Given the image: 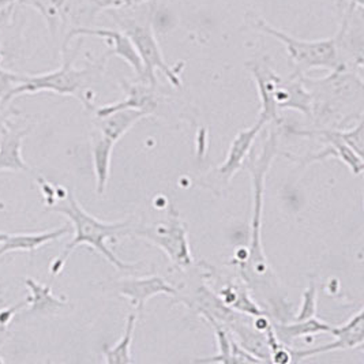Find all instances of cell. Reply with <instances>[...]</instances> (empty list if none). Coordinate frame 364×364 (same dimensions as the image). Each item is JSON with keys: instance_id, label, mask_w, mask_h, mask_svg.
<instances>
[{"instance_id": "6da1fadb", "label": "cell", "mask_w": 364, "mask_h": 364, "mask_svg": "<svg viewBox=\"0 0 364 364\" xmlns=\"http://www.w3.org/2000/svg\"><path fill=\"white\" fill-rule=\"evenodd\" d=\"M279 135L277 132H270L269 136L262 142V148L258 154L250 153L246 166L252 186V215L250 227V243L246 250V258L242 261H232L240 279L249 287L250 291L262 299L276 314L284 304L280 287L273 273V269L267 262L262 246V209H264V190L266 175L270 166L279 153Z\"/></svg>"}, {"instance_id": "7a4b0ae2", "label": "cell", "mask_w": 364, "mask_h": 364, "mask_svg": "<svg viewBox=\"0 0 364 364\" xmlns=\"http://www.w3.org/2000/svg\"><path fill=\"white\" fill-rule=\"evenodd\" d=\"M48 209L52 212L60 213L68 218L71 225L74 227V237L63 250V252L52 261L50 265V273L52 279L59 276L66 266L67 259L73 254V251L80 246H89L100 252L111 265L115 266L120 272H132L136 269V265L127 264L116 257L115 252L108 247L107 240L116 236L129 235L132 230V223L129 221H116L108 223L101 221L95 215H89L80 205L75 196L65 188L60 197L56 199Z\"/></svg>"}, {"instance_id": "3957f363", "label": "cell", "mask_w": 364, "mask_h": 364, "mask_svg": "<svg viewBox=\"0 0 364 364\" xmlns=\"http://www.w3.org/2000/svg\"><path fill=\"white\" fill-rule=\"evenodd\" d=\"M78 50H68L63 47V63L58 70L50 73L37 74V75H25L22 74L21 83L14 90L13 99H17L22 95H36L41 92H50L60 96H71L78 100L87 111H93L95 93L92 90V82L99 77L104 70L105 56L97 63L90 66L77 68L74 67V60Z\"/></svg>"}, {"instance_id": "277c9868", "label": "cell", "mask_w": 364, "mask_h": 364, "mask_svg": "<svg viewBox=\"0 0 364 364\" xmlns=\"http://www.w3.org/2000/svg\"><path fill=\"white\" fill-rule=\"evenodd\" d=\"M303 82L313 96V117L331 120L363 108V75L350 70L340 68L331 71L325 78H309L303 75Z\"/></svg>"}, {"instance_id": "5b68a950", "label": "cell", "mask_w": 364, "mask_h": 364, "mask_svg": "<svg viewBox=\"0 0 364 364\" xmlns=\"http://www.w3.org/2000/svg\"><path fill=\"white\" fill-rule=\"evenodd\" d=\"M254 28L279 40L285 47L292 63L296 67V73L304 74L315 68H325L329 71L343 68L334 37L323 40H301L292 37L277 28H273L264 19H255Z\"/></svg>"}, {"instance_id": "8992f818", "label": "cell", "mask_w": 364, "mask_h": 364, "mask_svg": "<svg viewBox=\"0 0 364 364\" xmlns=\"http://www.w3.org/2000/svg\"><path fill=\"white\" fill-rule=\"evenodd\" d=\"M117 23L123 29V33L132 40L134 48L138 52L142 65H144V81L149 83L153 87L157 86L156 71L160 70L168 81L172 83L176 89H182V74L184 63H179L176 66H169L160 50L159 41L153 32L151 21H136L134 18L119 17L114 14Z\"/></svg>"}, {"instance_id": "52a82bcc", "label": "cell", "mask_w": 364, "mask_h": 364, "mask_svg": "<svg viewBox=\"0 0 364 364\" xmlns=\"http://www.w3.org/2000/svg\"><path fill=\"white\" fill-rule=\"evenodd\" d=\"M129 236L145 239L153 246L163 250L172 265L179 269H188L194 265L190 242L187 237V228L179 212L173 205L168 208L164 220L154 224H132Z\"/></svg>"}, {"instance_id": "ba28073f", "label": "cell", "mask_w": 364, "mask_h": 364, "mask_svg": "<svg viewBox=\"0 0 364 364\" xmlns=\"http://www.w3.org/2000/svg\"><path fill=\"white\" fill-rule=\"evenodd\" d=\"M331 334L336 337V340L329 344H323L321 347L310 348V349H292L291 352V362L300 363L311 356L323 355L333 350L341 349H352V348L362 347L364 343V316L363 309H360L356 314L352 315L343 326H331Z\"/></svg>"}, {"instance_id": "9c48e42d", "label": "cell", "mask_w": 364, "mask_h": 364, "mask_svg": "<svg viewBox=\"0 0 364 364\" xmlns=\"http://www.w3.org/2000/svg\"><path fill=\"white\" fill-rule=\"evenodd\" d=\"M83 36H93V37H100L107 40L108 46L111 50L107 52L105 58L108 56H117L120 59H123L124 62L129 63V66L133 68L134 73L136 74L139 81H144V65L142 60L138 55V52L134 48L132 40L127 37V34L114 29H104V28H74L71 29L67 34L66 40H65V46H68L71 43V40H74L75 37H83Z\"/></svg>"}, {"instance_id": "30bf717a", "label": "cell", "mask_w": 364, "mask_h": 364, "mask_svg": "<svg viewBox=\"0 0 364 364\" xmlns=\"http://www.w3.org/2000/svg\"><path fill=\"white\" fill-rule=\"evenodd\" d=\"M294 133L301 136H311L326 145L325 150L313 156L310 161L334 157V159H338L341 163H344L355 176H360L363 173V157L358 156L344 142V130L316 129V130H294Z\"/></svg>"}, {"instance_id": "8fae6325", "label": "cell", "mask_w": 364, "mask_h": 364, "mask_svg": "<svg viewBox=\"0 0 364 364\" xmlns=\"http://www.w3.org/2000/svg\"><path fill=\"white\" fill-rule=\"evenodd\" d=\"M114 289L124 298L129 299L136 313H142L148 300L157 295L176 296L178 288L166 282L161 276H148L141 279H122L112 284Z\"/></svg>"}, {"instance_id": "7c38bea8", "label": "cell", "mask_w": 364, "mask_h": 364, "mask_svg": "<svg viewBox=\"0 0 364 364\" xmlns=\"http://www.w3.org/2000/svg\"><path fill=\"white\" fill-rule=\"evenodd\" d=\"M250 73L255 81L259 100H261V111L258 120L264 124H282L280 109L276 104L274 99V90L276 82L279 78V74H276L269 65L261 62H252L249 63Z\"/></svg>"}, {"instance_id": "4fadbf2b", "label": "cell", "mask_w": 364, "mask_h": 364, "mask_svg": "<svg viewBox=\"0 0 364 364\" xmlns=\"http://www.w3.org/2000/svg\"><path fill=\"white\" fill-rule=\"evenodd\" d=\"M303 75L294 73L288 78L279 75L274 90V99L279 109H292L311 119L313 117V96L303 82Z\"/></svg>"}, {"instance_id": "5bb4252c", "label": "cell", "mask_w": 364, "mask_h": 364, "mask_svg": "<svg viewBox=\"0 0 364 364\" xmlns=\"http://www.w3.org/2000/svg\"><path fill=\"white\" fill-rule=\"evenodd\" d=\"M122 89L124 90L126 99L120 100L115 104H108L99 107L95 111L96 117L101 116L111 115L117 111L123 109H138L144 111L149 115H153L157 107V99H156V87L151 85L142 81L138 82H122Z\"/></svg>"}, {"instance_id": "9a60e30c", "label": "cell", "mask_w": 364, "mask_h": 364, "mask_svg": "<svg viewBox=\"0 0 364 364\" xmlns=\"http://www.w3.org/2000/svg\"><path fill=\"white\" fill-rule=\"evenodd\" d=\"M210 276L215 277V289H212L218 299L232 310L250 315L258 316L266 314L265 311L258 306V303L251 296V291L245 282L237 280H223L220 274H215L210 272Z\"/></svg>"}, {"instance_id": "2e32d148", "label": "cell", "mask_w": 364, "mask_h": 364, "mask_svg": "<svg viewBox=\"0 0 364 364\" xmlns=\"http://www.w3.org/2000/svg\"><path fill=\"white\" fill-rule=\"evenodd\" d=\"M264 129H265V124L262 122L257 120V123L254 126H251L249 129H245V130H240L239 133L236 134V136L231 142L230 150L227 153L225 161L217 169V173L220 175L221 179L228 182L232 176L243 166L251 153L257 136Z\"/></svg>"}, {"instance_id": "e0dca14e", "label": "cell", "mask_w": 364, "mask_h": 364, "mask_svg": "<svg viewBox=\"0 0 364 364\" xmlns=\"http://www.w3.org/2000/svg\"><path fill=\"white\" fill-rule=\"evenodd\" d=\"M28 134L26 129L10 124L0 133V172H31L22 157V144Z\"/></svg>"}, {"instance_id": "ac0fdd59", "label": "cell", "mask_w": 364, "mask_h": 364, "mask_svg": "<svg viewBox=\"0 0 364 364\" xmlns=\"http://www.w3.org/2000/svg\"><path fill=\"white\" fill-rule=\"evenodd\" d=\"M70 233V225H65L52 231L34 232V233H14L6 237L0 243V257H4L11 252H34L36 250L47 246L52 242L59 240L60 237Z\"/></svg>"}, {"instance_id": "d6986e66", "label": "cell", "mask_w": 364, "mask_h": 364, "mask_svg": "<svg viewBox=\"0 0 364 364\" xmlns=\"http://www.w3.org/2000/svg\"><path fill=\"white\" fill-rule=\"evenodd\" d=\"M90 144H92L93 169L96 176V193L99 196H102L107 190V184L109 181L111 160H112V151L115 148L116 142L104 136L95 129L90 135Z\"/></svg>"}, {"instance_id": "ffe728a7", "label": "cell", "mask_w": 364, "mask_h": 364, "mask_svg": "<svg viewBox=\"0 0 364 364\" xmlns=\"http://www.w3.org/2000/svg\"><path fill=\"white\" fill-rule=\"evenodd\" d=\"M25 287L29 291L26 300V307H29V314L50 315L68 306V300L65 296L53 295L50 285H44L34 282L32 279L25 280Z\"/></svg>"}, {"instance_id": "44dd1931", "label": "cell", "mask_w": 364, "mask_h": 364, "mask_svg": "<svg viewBox=\"0 0 364 364\" xmlns=\"http://www.w3.org/2000/svg\"><path fill=\"white\" fill-rule=\"evenodd\" d=\"M272 325L277 340L287 347H291V344L295 340L301 337H309L319 333H329L331 329V325L325 321L318 319L316 316L303 321L292 319V322L272 321Z\"/></svg>"}, {"instance_id": "7402d4cb", "label": "cell", "mask_w": 364, "mask_h": 364, "mask_svg": "<svg viewBox=\"0 0 364 364\" xmlns=\"http://www.w3.org/2000/svg\"><path fill=\"white\" fill-rule=\"evenodd\" d=\"M150 116L149 114L138 109H123L117 111L111 115L96 117L93 124L95 129L102 134L104 136L117 142L124 134L127 133L134 124H136L139 120Z\"/></svg>"}, {"instance_id": "603a6c76", "label": "cell", "mask_w": 364, "mask_h": 364, "mask_svg": "<svg viewBox=\"0 0 364 364\" xmlns=\"http://www.w3.org/2000/svg\"><path fill=\"white\" fill-rule=\"evenodd\" d=\"M136 313L130 314L126 321L124 333L120 337V340L116 343L114 347H104L102 353L105 358V362L108 364L114 363H133L134 359L132 356V343H133L134 331L136 325Z\"/></svg>"}, {"instance_id": "cb8c5ba5", "label": "cell", "mask_w": 364, "mask_h": 364, "mask_svg": "<svg viewBox=\"0 0 364 364\" xmlns=\"http://www.w3.org/2000/svg\"><path fill=\"white\" fill-rule=\"evenodd\" d=\"M19 3L26 4L38 11L50 28L52 34L56 33L62 19L66 16L67 0H21Z\"/></svg>"}, {"instance_id": "d4e9b609", "label": "cell", "mask_w": 364, "mask_h": 364, "mask_svg": "<svg viewBox=\"0 0 364 364\" xmlns=\"http://www.w3.org/2000/svg\"><path fill=\"white\" fill-rule=\"evenodd\" d=\"M21 78L22 74L9 71L0 66V107L6 108L14 100L13 95L21 83Z\"/></svg>"}, {"instance_id": "484cf974", "label": "cell", "mask_w": 364, "mask_h": 364, "mask_svg": "<svg viewBox=\"0 0 364 364\" xmlns=\"http://www.w3.org/2000/svg\"><path fill=\"white\" fill-rule=\"evenodd\" d=\"M316 315V284L314 279H311L301 299V306L299 309L298 314L292 319L295 321H303L309 318H314Z\"/></svg>"}, {"instance_id": "4316f807", "label": "cell", "mask_w": 364, "mask_h": 364, "mask_svg": "<svg viewBox=\"0 0 364 364\" xmlns=\"http://www.w3.org/2000/svg\"><path fill=\"white\" fill-rule=\"evenodd\" d=\"M87 4L92 17H95L97 13L104 10L123 9L124 0H87Z\"/></svg>"}, {"instance_id": "83f0119b", "label": "cell", "mask_w": 364, "mask_h": 364, "mask_svg": "<svg viewBox=\"0 0 364 364\" xmlns=\"http://www.w3.org/2000/svg\"><path fill=\"white\" fill-rule=\"evenodd\" d=\"M25 307H26V300L18 303V304L13 306V307L1 309V310H0V328H6V326L14 319V316H16L22 309H25Z\"/></svg>"}, {"instance_id": "f1b7e54d", "label": "cell", "mask_w": 364, "mask_h": 364, "mask_svg": "<svg viewBox=\"0 0 364 364\" xmlns=\"http://www.w3.org/2000/svg\"><path fill=\"white\" fill-rule=\"evenodd\" d=\"M14 6L16 4H11V6H7L6 9L0 10V48H1V43H3V36H4V31H6V26L11 18V14L14 11Z\"/></svg>"}, {"instance_id": "f546056e", "label": "cell", "mask_w": 364, "mask_h": 364, "mask_svg": "<svg viewBox=\"0 0 364 364\" xmlns=\"http://www.w3.org/2000/svg\"><path fill=\"white\" fill-rule=\"evenodd\" d=\"M10 124L11 123H10L7 111L3 107H0V133H4Z\"/></svg>"}, {"instance_id": "4dcf8cb0", "label": "cell", "mask_w": 364, "mask_h": 364, "mask_svg": "<svg viewBox=\"0 0 364 364\" xmlns=\"http://www.w3.org/2000/svg\"><path fill=\"white\" fill-rule=\"evenodd\" d=\"M153 0H124V7H133V6H139V4H145V3H149Z\"/></svg>"}, {"instance_id": "1f68e13d", "label": "cell", "mask_w": 364, "mask_h": 364, "mask_svg": "<svg viewBox=\"0 0 364 364\" xmlns=\"http://www.w3.org/2000/svg\"><path fill=\"white\" fill-rule=\"evenodd\" d=\"M347 3L348 0H336V6H337V13H338V16H340V17L343 16L344 10L347 9Z\"/></svg>"}, {"instance_id": "d6a6232c", "label": "cell", "mask_w": 364, "mask_h": 364, "mask_svg": "<svg viewBox=\"0 0 364 364\" xmlns=\"http://www.w3.org/2000/svg\"><path fill=\"white\" fill-rule=\"evenodd\" d=\"M9 236L7 232H0V243H3L6 240V237Z\"/></svg>"}, {"instance_id": "836d02e7", "label": "cell", "mask_w": 364, "mask_h": 364, "mask_svg": "<svg viewBox=\"0 0 364 364\" xmlns=\"http://www.w3.org/2000/svg\"><path fill=\"white\" fill-rule=\"evenodd\" d=\"M1 343H3V341H0V346H1ZM4 363V360H3V359H1V358H0V364H3Z\"/></svg>"}, {"instance_id": "e575fe53", "label": "cell", "mask_w": 364, "mask_h": 364, "mask_svg": "<svg viewBox=\"0 0 364 364\" xmlns=\"http://www.w3.org/2000/svg\"><path fill=\"white\" fill-rule=\"evenodd\" d=\"M1 258H3V257H0V261H1Z\"/></svg>"}]
</instances>
